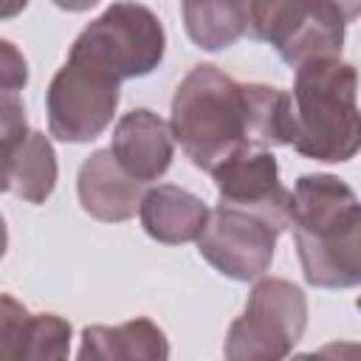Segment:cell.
<instances>
[{"mask_svg":"<svg viewBox=\"0 0 361 361\" xmlns=\"http://www.w3.org/2000/svg\"><path fill=\"white\" fill-rule=\"evenodd\" d=\"M172 135L183 155L212 175L240 149L290 147L296 135L290 90L237 82L217 65H195L172 96Z\"/></svg>","mask_w":361,"mask_h":361,"instance_id":"cell-1","label":"cell"},{"mask_svg":"<svg viewBox=\"0 0 361 361\" xmlns=\"http://www.w3.org/2000/svg\"><path fill=\"white\" fill-rule=\"evenodd\" d=\"M290 228L307 285H361V200L341 178L302 175L293 186Z\"/></svg>","mask_w":361,"mask_h":361,"instance_id":"cell-2","label":"cell"},{"mask_svg":"<svg viewBox=\"0 0 361 361\" xmlns=\"http://www.w3.org/2000/svg\"><path fill=\"white\" fill-rule=\"evenodd\" d=\"M293 149L324 164H344L361 152L358 71L341 56H316L293 76Z\"/></svg>","mask_w":361,"mask_h":361,"instance_id":"cell-3","label":"cell"},{"mask_svg":"<svg viewBox=\"0 0 361 361\" xmlns=\"http://www.w3.org/2000/svg\"><path fill=\"white\" fill-rule=\"evenodd\" d=\"M68 54L85 56L124 82L147 76L164 62L166 34L152 8L118 0L82 28Z\"/></svg>","mask_w":361,"mask_h":361,"instance_id":"cell-4","label":"cell"},{"mask_svg":"<svg viewBox=\"0 0 361 361\" xmlns=\"http://www.w3.org/2000/svg\"><path fill=\"white\" fill-rule=\"evenodd\" d=\"M307 327V296L282 276H259L243 316L226 333L223 353L234 361H276L293 353Z\"/></svg>","mask_w":361,"mask_h":361,"instance_id":"cell-5","label":"cell"},{"mask_svg":"<svg viewBox=\"0 0 361 361\" xmlns=\"http://www.w3.org/2000/svg\"><path fill=\"white\" fill-rule=\"evenodd\" d=\"M347 20L330 0H248V37L268 42L299 68L316 56H341Z\"/></svg>","mask_w":361,"mask_h":361,"instance_id":"cell-6","label":"cell"},{"mask_svg":"<svg viewBox=\"0 0 361 361\" xmlns=\"http://www.w3.org/2000/svg\"><path fill=\"white\" fill-rule=\"evenodd\" d=\"M118 99L121 79L85 56L68 54L45 93L48 133L65 144H87L113 124Z\"/></svg>","mask_w":361,"mask_h":361,"instance_id":"cell-7","label":"cell"},{"mask_svg":"<svg viewBox=\"0 0 361 361\" xmlns=\"http://www.w3.org/2000/svg\"><path fill=\"white\" fill-rule=\"evenodd\" d=\"M276 237L279 231L262 217L217 203L197 237V251L217 274L234 282H254L271 268Z\"/></svg>","mask_w":361,"mask_h":361,"instance_id":"cell-8","label":"cell"},{"mask_svg":"<svg viewBox=\"0 0 361 361\" xmlns=\"http://www.w3.org/2000/svg\"><path fill=\"white\" fill-rule=\"evenodd\" d=\"M220 203L262 217L276 231L290 228L293 192L279 180V164L271 149H240L212 169Z\"/></svg>","mask_w":361,"mask_h":361,"instance_id":"cell-9","label":"cell"},{"mask_svg":"<svg viewBox=\"0 0 361 361\" xmlns=\"http://www.w3.org/2000/svg\"><path fill=\"white\" fill-rule=\"evenodd\" d=\"M144 183L135 180L113 155V149L90 152L76 175V195L82 209L102 223H124L141 209Z\"/></svg>","mask_w":361,"mask_h":361,"instance_id":"cell-10","label":"cell"},{"mask_svg":"<svg viewBox=\"0 0 361 361\" xmlns=\"http://www.w3.org/2000/svg\"><path fill=\"white\" fill-rule=\"evenodd\" d=\"M110 149L135 180L152 183L164 178L166 169L172 166L175 135L172 127L158 113L147 107H135L116 121Z\"/></svg>","mask_w":361,"mask_h":361,"instance_id":"cell-11","label":"cell"},{"mask_svg":"<svg viewBox=\"0 0 361 361\" xmlns=\"http://www.w3.org/2000/svg\"><path fill=\"white\" fill-rule=\"evenodd\" d=\"M0 305V353L6 358H68L71 322L56 313H28L8 293Z\"/></svg>","mask_w":361,"mask_h":361,"instance_id":"cell-12","label":"cell"},{"mask_svg":"<svg viewBox=\"0 0 361 361\" xmlns=\"http://www.w3.org/2000/svg\"><path fill=\"white\" fill-rule=\"evenodd\" d=\"M209 214L212 209L197 195L175 183H158L147 189L138 209L144 231L164 245L197 243L209 223Z\"/></svg>","mask_w":361,"mask_h":361,"instance_id":"cell-13","label":"cell"},{"mask_svg":"<svg viewBox=\"0 0 361 361\" xmlns=\"http://www.w3.org/2000/svg\"><path fill=\"white\" fill-rule=\"evenodd\" d=\"M79 358L87 361H166L169 341L166 333L147 316L130 319L124 324H90L82 330Z\"/></svg>","mask_w":361,"mask_h":361,"instance_id":"cell-14","label":"cell"},{"mask_svg":"<svg viewBox=\"0 0 361 361\" xmlns=\"http://www.w3.org/2000/svg\"><path fill=\"white\" fill-rule=\"evenodd\" d=\"M56 186V152L45 133L31 130L25 138L3 147V189L25 203H45Z\"/></svg>","mask_w":361,"mask_h":361,"instance_id":"cell-15","label":"cell"},{"mask_svg":"<svg viewBox=\"0 0 361 361\" xmlns=\"http://www.w3.org/2000/svg\"><path fill=\"white\" fill-rule=\"evenodd\" d=\"M189 39L203 51H223L248 31V0H180Z\"/></svg>","mask_w":361,"mask_h":361,"instance_id":"cell-16","label":"cell"},{"mask_svg":"<svg viewBox=\"0 0 361 361\" xmlns=\"http://www.w3.org/2000/svg\"><path fill=\"white\" fill-rule=\"evenodd\" d=\"M3 90H11L17 93L20 87H25L28 82V65H25V56L14 48V42L3 39Z\"/></svg>","mask_w":361,"mask_h":361,"instance_id":"cell-17","label":"cell"},{"mask_svg":"<svg viewBox=\"0 0 361 361\" xmlns=\"http://www.w3.org/2000/svg\"><path fill=\"white\" fill-rule=\"evenodd\" d=\"M330 3L341 11L344 20H358L361 17V0H330Z\"/></svg>","mask_w":361,"mask_h":361,"instance_id":"cell-18","label":"cell"},{"mask_svg":"<svg viewBox=\"0 0 361 361\" xmlns=\"http://www.w3.org/2000/svg\"><path fill=\"white\" fill-rule=\"evenodd\" d=\"M56 8H62V11H87V8H93L99 0H51Z\"/></svg>","mask_w":361,"mask_h":361,"instance_id":"cell-19","label":"cell"},{"mask_svg":"<svg viewBox=\"0 0 361 361\" xmlns=\"http://www.w3.org/2000/svg\"><path fill=\"white\" fill-rule=\"evenodd\" d=\"M25 3H28V0H6V3H3V17H6V20L14 17L20 8H25Z\"/></svg>","mask_w":361,"mask_h":361,"instance_id":"cell-20","label":"cell"},{"mask_svg":"<svg viewBox=\"0 0 361 361\" xmlns=\"http://www.w3.org/2000/svg\"><path fill=\"white\" fill-rule=\"evenodd\" d=\"M355 307H358V310H361V296H358V299H355Z\"/></svg>","mask_w":361,"mask_h":361,"instance_id":"cell-21","label":"cell"}]
</instances>
